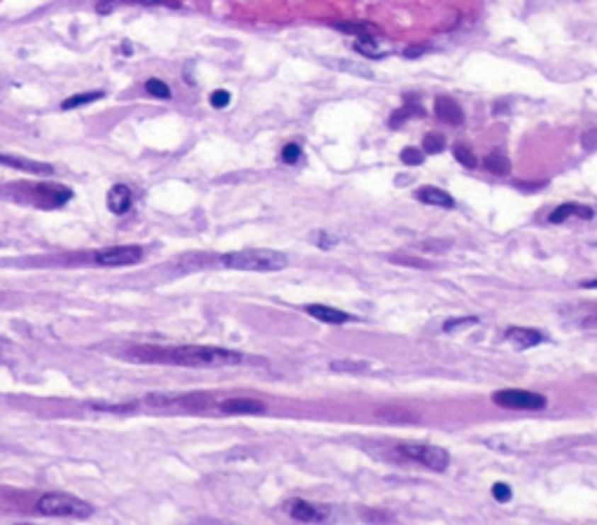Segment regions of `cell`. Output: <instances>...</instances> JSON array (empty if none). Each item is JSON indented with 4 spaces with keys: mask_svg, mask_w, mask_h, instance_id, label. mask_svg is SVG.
<instances>
[{
    "mask_svg": "<svg viewBox=\"0 0 597 525\" xmlns=\"http://www.w3.org/2000/svg\"><path fill=\"white\" fill-rule=\"evenodd\" d=\"M434 115L441 119L445 124H453V126H460L465 122V113L462 108H460V103L450 96H439L434 101Z\"/></svg>",
    "mask_w": 597,
    "mask_h": 525,
    "instance_id": "obj_7",
    "label": "cell"
},
{
    "mask_svg": "<svg viewBox=\"0 0 597 525\" xmlns=\"http://www.w3.org/2000/svg\"><path fill=\"white\" fill-rule=\"evenodd\" d=\"M581 142H584V147H586V149H595V147H597V131H595V129L586 131V133H584V138H581Z\"/></svg>",
    "mask_w": 597,
    "mask_h": 525,
    "instance_id": "obj_32",
    "label": "cell"
},
{
    "mask_svg": "<svg viewBox=\"0 0 597 525\" xmlns=\"http://www.w3.org/2000/svg\"><path fill=\"white\" fill-rule=\"evenodd\" d=\"M290 514L292 519L297 521H304V523H315V521H322L327 512H320V509H315V504H308L304 499H294L290 504Z\"/></svg>",
    "mask_w": 597,
    "mask_h": 525,
    "instance_id": "obj_15",
    "label": "cell"
},
{
    "mask_svg": "<svg viewBox=\"0 0 597 525\" xmlns=\"http://www.w3.org/2000/svg\"><path fill=\"white\" fill-rule=\"evenodd\" d=\"M453 157H455L457 164H462L465 169H476V166H479V159H476L472 147L465 145V142H457V145L453 147Z\"/></svg>",
    "mask_w": 597,
    "mask_h": 525,
    "instance_id": "obj_23",
    "label": "cell"
},
{
    "mask_svg": "<svg viewBox=\"0 0 597 525\" xmlns=\"http://www.w3.org/2000/svg\"><path fill=\"white\" fill-rule=\"evenodd\" d=\"M108 208L113 215H126L133 208V194L131 189L126 185H115L113 189L108 192Z\"/></svg>",
    "mask_w": 597,
    "mask_h": 525,
    "instance_id": "obj_8",
    "label": "cell"
},
{
    "mask_svg": "<svg viewBox=\"0 0 597 525\" xmlns=\"http://www.w3.org/2000/svg\"><path fill=\"white\" fill-rule=\"evenodd\" d=\"M443 147H445V140H443V136H439V133H427L423 140V149L427 154H439Z\"/></svg>",
    "mask_w": 597,
    "mask_h": 525,
    "instance_id": "obj_26",
    "label": "cell"
},
{
    "mask_svg": "<svg viewBox=\"0 0 597 525\" xmlns=\"http://www.w3.org/2000/svg\"><path fill=\"white\" fill-rule=\"evenodd\" d=\"M38 194H40V201H42L45 205H50V208L66 203L68 198L73 196L70 189L61 187V185H38Z\"/></svg>",
    "mask_w": 597,
    "mask_h": 525,
    "instance_id": "obj_13",
    "label": "cell"
},
{
    "mask_svg": "<svg viewBox=\"0 0 597 525\" xmlns=\"http://www.w3.org/2000/svg\"><path fill=\"white\" fill-rule=\"evenodd\" d=\"M0 166H10V169L35 173V175H52L54 169L50 164L33 162V159H21V157H10V154H0Z\"/></svg>",
    "mask_w": 597,
    "mask_h": 525,
    "instance_id": "obj_9",
    "label": "cell"
},
{
    "mask_svg": "<svg viewBox=\"0 0 597 525\" xmlns=\"http://www.w3.org/2000/svg\"><path fill=\"white\" fill-rule=\"evenodd\" d=\"M142 259V248L138 245H115L96 254V264L101 266H131Z\"/></svg>",
    "mask_w": 597,
    "mask_h": 525,
    "instance_id": "obj_6",
    "label": "cell"
},
{
    "mask_svg": "<svg viewBox=\"0 0 597 525\" xmlns=\"http://www.w3.org/2000/svg\"><path fill=\"white\" fill-rule=\"evenodd\" d=\"M229 103H232V94H229L227 89H217V91L210 94V106L212 108H227Z\"/></svg>",
    "mask_w": 597,
    "mask_h": 525,
    "instance_id": "obj_28",
    "label": "cell"
},
{
    "mask_svg": "<svg viewBox=\"0 0 597 525\" xmlns=\"http://www.w3.org/2000/svg\"><path fill=\"white\" fill-rule=\"evenodd\" d=\"M339 30H343V33H355V35H376L378 33V28L376 26H371V23H357V21H336L334 23Z\"/></svg>",
    "mask_w": 597,
    "mask_h": 525,
    "instance_id": "obj_19",
    "label": "cell"
},
{
    "mask_svg": "<svg viewBox=\"0 0 597 525\" xmlns=\"http://www.w3.org/2000/svg\"><path fill=\"white\" fill-rule=\"evenodd\" d=\"M220 409L224 413H264L266 407L259 400H248V397H234L220 404Z\"/></svg>",
    "mask_w": 597,
    "mask_h": 525,
    "instance_id": "obj_12",
    "label": "cell"
},
{
    "mask_svg": "<svg viewBox=\"0 0 597 525\" xmlns=\"http://www.w3.org/2000/svg\"><path fill=\"white\" fill-rule=\"evenodd\" d=\"M106 94L103 91H86V94H75V96H70L61 103V108L63 110H73V108H79V106H86V103H93V101H101Z\"/></svg>",
    "mask_w": 597,
    "mask_h": 525,
    "instance_id": "obj_21",
    "label": "cell"
},
{
    "mask_svg": "<svg viewBox=\"0 0 597 525\" xmlns=\"http://www.w3.org/2000/svg\"><path fill=\"white\" fill-rule=\"evenodd\" d=\"M506 339L511 341L516 348L528 350V348L539 346L541 341H544V334L539 329H530V327H511V329H506Z\"/></svg>",
    "mask_w": 597,
    "mask_h": 525,
    "instance_id": "obj_10",
    "label": "cell"
},
{
    "mask_svg": "<svg viewBox=\"0 0 597 525\" xmlns=\"http://www.w3.org/2000/svg\"><path fill=\"white\" fill-rule=\"evenodd\" d=\"M355 52H360V54H364V57H369V59H380V57H383V52L378 50V40L373 38V35L357 38Z\"/></svg>",
    "mask_w": 597,
    "mask_h": 525,
    "instance_id": "obj_20",
    "label": "cell"
},
{
    "mask_svg": "<svg viewBox=\"0 0 597 525\" xmlns=\"http://www.w3.org/2000/svg\"><path fill=\"white\" fill-rule=\"evenodd\" d=\"M402 162L406 166H418V164H423V154H420L418 147H406L402 152Z\"/></svg>",
    "mask_w": 597,
    "mask_h": 525,
    "instance_id": "obj_30",
    "label": "cell"
},
{
    "mask_svg": "<svg viewBox=\"0 0 597 525\" xmlns=\"http://www.w3.org/2000/svg\"><path fill=\"white\" fill-rule=\"evenodd\" d=\"M145 89H147L149 96L161 98V101H166V98L173 96V94H171V86L166 84V82H161V79H147V82H145Z\"/></svg>",
    "mask_w": 597,
    "mask_h": 525,
    "instance_id": "obj_25",
    "label": "cell"
},
{
    "mask_svg": "<svg viewBox=\"0 0 597 525\" xmlns=\"http://www.w3.org/2000/svg\"><path fill=\"white\" fill-rule=\"evenodd\" d=\"M416 198H420L423 203L427 205H441V208H453L455 201H453V196L448 192H443L439 187H423L416 192Z\"/></svg>",
    "mask_w": 597,
    "mask_h": 525,
    "instance_id": "obj_16",
    "label": "cell"
},
{
    "mask_svg": "<svg viewBox=\"0 0 597 525\" xmlns=\"http://www.w3.org/2000/svg\"><path fill=\"white\" fill-rule=\"evenodd\" d=\"M138 362H171L178 367H236L245 357L236 350L215 346H175V348H147L138 346L129 353Z\"/></svg>",
    "mask_w": 597,
    "mask_h": 525,
    "instance_id": "obj_1",
    "label": "cell"
},
{
    "mask_svg": "<svg viewBox=\"0 0 597 525\" xmlns=\"http://www.w3.org/2000/svg\"><path fill=\"white\" fill-rule=\"evenodd\" d=\"M492 497L497 499V502H508V499H511V488L506 486V483H495V486H492Z\"/></svg>",
    "mask_w": 597,
    "mask_h": 525,
    "instance_id": "obj_31",
    "label": "cell"
},
{
    "mask_svg": "<svg viewBox=\"0 0 597 525\" xmlns=\"http://www.w3.org/2000/svg\"><path fill=\"white\" fill-rule=\"evenodd\" d=\"M593 208L591 205H581V203H562L558 205L553 213H551V218H548V222L551 225H560V222H564L567 218H581V220H593Z\"/></svg>",
    "mask_w": 597,
    "mask_h": 525,
    "instance_id": "obj_11",
    "label": "cell"
},
{
    "mask_svg": "<svg viewBox=\"0 0 597 525\" xmlns=\"http://www.w3.org/2000/svg\"><path fill=\"white\" fill-rule=\"evenodd\" d=\"M306 311L313 317H317L320 322H327V324H343L350 320L348 313L336 311V308H331V306H322V304H310V306H306Z\"/></svg>",
    "mask_w": 597,
    "mask_h": 525,
    "instance_id": "obj_14",
    "label": "cell"
},
{
    "mask_svg": "<svg viewBox=\"0 0 597 525\" xmlns=\"http://www.w3.org/2000/svg\"><path fill=\"white\" fill-rule=\"evenodd\" d=\"M397 451H399L404 458L416 460V463H423L425 467L432 469V472H443L450 463L448 451L441 448V446H427V444H399Z\"/></svg>",
    "mask_w": 597,
    "mask_h": 525,
    "instance_id": "obj_4",
    "label": "cell"
},
{
    "mask_svg": "<svg viewBox=\"0 0 597 525\" xmlns=\"http://www.w3.org/2000/svg\"><path fill=\"white\" fill-rule=\"evenodd\" d=\"M492 402L497 407L504 409H528V411H539L546 407V397H541L532 390H499V393L492 395Z\"/></svg>",
    "mask_w": 597,
    "mask_h": 525,
    "instance_id": "obj_5",
    "label": "cell"
},
{
    "mask_svg": "<svg viewBox=\"0 0 597 525\" xmlns=\"http://www.w3.org/2000/svg\"><path fill=\"white\" fill-rule=\"evenodd\" d=\"M38 512L52 519H89L93 507L68 492H47L38 499Z\"/></svg>",
    "mask_w": 597,
    "mask_h": 525,
    "instance_id": "obj_3",
    "label": "cell"
},
{
    "mask_svg": "<svg viewBox=\"0 0 597 525\" xmlns=\"http://www.w3.org/2000/svg\"><path fill=\"white\" fill-rule=\"evenodd\" d=\"M119 5H145V7H159V5H173L178 7L175 3H169V0H101L98 3V12L101 14H108L110 10H115Z\"/></svg>",
    "mask_w": 597,
    "mask_h": 525,
    "instance_id": "obj_17",
    "label": "cell"
},
{
    "mask_svg": "<svg viewBox=\"0 0 597 525\" xmlns=\"http://www.w3.org/2000/svg\"><path fill=\"white\" fill-rule=\"evenodd\" d=\"M579 288H584V290H597V278H593V281H584L579 285Z\"/></svg>",
    "mask_w": 597,
    "mask_h": 525,
    "instance_id": "obj_34",
    "label": "cell"
},
{
    "mask_svg": "<svg viewBox=\"0 0 597 525\" xmlns=\"http://www.w3.org/2000/svg\"><path fill=\"white\" fill-rule=\"evenodd\" d=\"M425 115V110L420 108V106H413V103H409V106H404L402 110H394L392 113V119H390V126L392 129H397L399 124H404L409 117H423Z\"/></svg>",
    "mask_w": 597,
    "mask_h": 525,
    "instance_id": "obj_22",
    "label": "cell"
},
{
    "mask_svg": "<svg viewBox=\"0 0 597 525\" xmlns=\"http://www.w3.org/2000/svg\"><path fill=\"white\" fill-rule=\"evenodd\" d=\"M299 159H301V147L297 145V142H290V145L283 147V162L285 164H297Z\"/></svg>",
    "mask_w": 597,
    "mask_h": 525,
    "instance_id": "obj_29",
    "label": "cell"
},
{
    "mask_svg": "<svg viewBox=\"0 0 597 525\" xmlns=\"http://www.w3.org/2000/svg\"><path fill=\"white\" fill-rule=\"evenodd\" d=\"M474 324H479V317L476 315H465V317H450V320L443 322V332L450 334V332H460L465 327H474Z\"/></svg>",
    "mask_w": 597,
    "mask_h": 525,
    "instance_id": "obj_24",
    "label": "cell"
},
{
    "mask_svg": "<svg viewBox=\"0 0 597 525\" xmlns=\"http://www.w3.org/2000/svg\"><path fill=\"white\" fill-rule=\"evenodd\" d=\"M506 110V103H499V106H492V113L495 115H501Z\"/></svg>",
    "mask_w": 597,
    "mask_h": 525,
    "instance_id": "obj_35",
    "label": "cell"
},
{
    "mask_svg": "<svg viewBox=\"0 0 597 525\" xmlns=\"http://www.w3.org/2000/svg\"><path fill=\"white\" fill-rule=\"evenodd\" d=\"M483 166H485V171L492 175H508V171H511V162H508V157L501 152H490L483 159Z\"/></svg>",
    "mask_w": 597,
    "mask_h": 525,
    "instance_id": "obj_18",
    "label": "cell"
},
{
    "mask_svg": "<svg viewBox=\"0 0 597 525\" xmlns=\"http://www.w3.org/2000/svg\"><path fill=\"white\" fill-rule=\"evenodd\" d=\"M220 264L227 269H238V271H283L288 266V254L278 252V250H236L227 252L220 257Z\"/></svg>",
    "mask_w": 597,
    "mask_h": 525,
    "instance_id": "obj_2",
    "label": "cell"
},
{
    "mask_svg": "<svg viewBox=\"0 0 597 525\" xmlns=\"http://www.w3.org/2000/svg\"><path fill=\"white\" fill-rule=\"evenodd\" d=\"M425 52H427V47H420V45H416V47H409V50H406L404 54H406V57H409V59H418L420 54H425Z\"/></svg>",
    "mask_w": 597,
    "mask_h": 525,
    "instance_id": "obj_33",
    "label": "cell"
},
{
    "mask_svg": "<svg viewBox=\"0 0 597 525\" xmlns=\"http://www.w3.org/2000/svg\"><path fill=\"white\" fill-rule=\"evenodd\" d=\"M334 371H346V373H362L366 369V362H353V360H343V362H331Z\"/></svg>",
    "mask_w": 597,
    "mask_h": 525,
    "instance_id": "obj_27",
    "label": "cell"
}]
</instances>
